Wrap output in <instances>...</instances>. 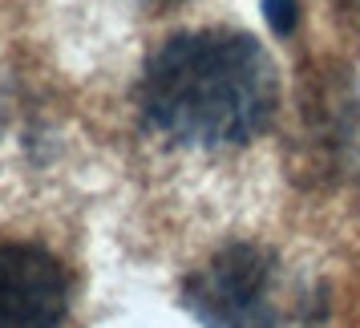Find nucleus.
Masks as SVG:
<instances>
[{
	"mask_svg": "<svg viewBox=\"0 0 360 328\" xmlns=\"http://www.w3.org/2000/svg\"><path fill=\"white\" fill-rule=\"evenodd\" d=\"M202 328H279L276 260L259 244H227L182 284Z\"/></svg>",
	"mask_w": 360,
	"mask_h": 328,
	"instance_id": "obj_2",
	"label": "nucleus"
},
{
	"mask_svg": "<svg viewBox=\"0 0 360 328\" xmlns=\"http://www.w3.org/2000/svg\"><path fill=\"white\" fill-rule=\"evenodd\" d=\"M263 17L271 25V33L288 37L295 29V0H263Z\"/></svg>",
	"mask_w": 360,
	"mask_h": 328,
	"instance_id": "obj_4",
	"label": "nucleus"
},
{
	"mask_svg": "<svg viewBox=\"0 0 360 328\" xmlns=\"http://www.w3.org/2000/svg\"><path fill=\"white\" fill-rule=\"evenodd\" d=\"M154 4H170V0H154Z\"/></svg>",
	"mask_w": 360,
	"mask_h": 328,
	"instance_id": "obj_5",
	"label": "nucleus"
},
{
	"mask_svg": "<svg viewBox=\"0 0 360 328\" xmlns=\"http://www.w3.org/2000/svg\"><path fill=\"white\" fill-rule=\"evenodd\" d=\"M276 65L263 45L231 29L170 37L146 61L138 106L174 146H243L276 114Z\"/></svg>",
	"mask_w": 360,
	"mask_h": 328,
	"instance_id": "obj_1",
	"label": "nucleus"
},
{
	"mask_svg": "<svg viewBox=\"0 0 360 328\" xmlns=\"http://www.w3.org/2000/svg\"><path fill=\"white\" fill-rule=\"evenodd\" d=\"M69 276L37 244H0V328H61Z\"/></svg>",
	"mask_w": 360,
	"mask_h": 328,
	"instance_id": "obj_3",
	"label": "nucleus"
}]
</instances>
